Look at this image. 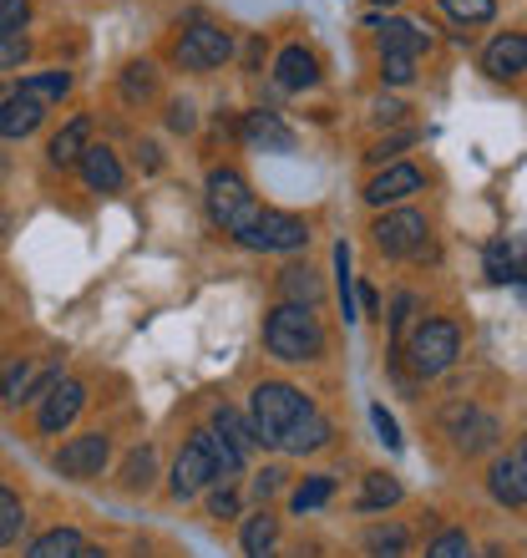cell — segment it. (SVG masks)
<instances>
[{
	"instance_id": "cell-15",
	"label": "cell",
	"mask_w": 527,
	"mask_h": 558,
	"mask_svg": "<svg viewBox=\"0 0 527 558\" xmlns=\"http://www.w3.org/2000/svg\"><path fill=\"white\" fill-rule=\"evenodd\" d=\"M410 193H421V173H416L410 162H391L385 173L370 178L366 198L370 204H401V198H410Z\"/></svg>"
},
{
	"instance_id": "cell-43",
	"label": "cell",
	"mask_w": 527,
	"mask_h": 558,
	"mask_svg": "<svg viewBox=\"0 0 527 558\" xmlns=\"http://www.w3.org/2000/svg\"><path fill=\"white\" fill-rule=\"evenodd\" d=\"M370 422H376V432H381V441H385V447H391V452H395V447H401V426H395V416L385 412V407H370Z\"/></svg>"
},
{
	"instance_id": "cell-8",
	"label": "cell",
	"mask_w": 527,
	"mask_h": 558,
	"mask_svg": "<svg viewBox=\"0 0 527 558\" xmlns=\"http://www.w3.org/2000/svg\"><path fill=\"white\" fill-rule=\"evenodd\" d=\"M208 483H219V468H213L204 437L193 432V441L177 452V462H173V498H198Z\"/></svg>"
},
{
	"instance_id": "cell-47",
	"label": "cell",
	"mask_w": 527,
	"mask_h": 558,
	"mask_svg": "<svg viewBox=\"0 0 527 558\" xmlns=\"http://www.w3.org/2000/svg\"><path fill=\"white\" fill-rule=\"evenodd\" d=\"M513 279L517 284H527V250L523 244H513Z\"/></svg>"
},
{
	"instance_id": "cell-26",
	"label": "cell",
	"mask_w": 527,
	"mask_h": 558,
	"mask_svg": "<svg viewBox=\"0 0 527 558\" xmlns=\"http://www.w3.org/2000/svg\"><path fill=\"white\" fill-rule=\"evenodd\" d=\"M366 554L370 558H406V529L401 523H381L366 533Z\"/></svg>"
},
{
	"instance_id": "cell-1",
	"label": "cell",
	"mask_w": 527,
	"mask_h": 558,
	"mask_svg": "<svg viewBox=\"0 0 527 558\" xmlns=\"http://www.w3.org/2000/svg\"><path fill=\"white\" fill-rule=\"evenodd\" d=\"M264 345L279 361H315L324 351V330L309 305H274L264 320Z\"/></svg>"
},
{
	"instance_id": "cell-23",
	"label": "cell",
	"mask_w": 527,
	"mask_h": 558,
	"mask_svg": "<svg viewBox=\"0 0 527 558\" xmlns=\"http://www.w3.org/2000/svg\"><path fill=\"white\" fill-rule=\"evenodd\" d=\"M274 538H279V518L269 508L244 523V554L249 558H274Z\"/></svg>"
},
{
	"instance_id": "cell-13",
	"label": "cell",
	"mask_w": 527,
	"mask_h": 558,
	"mask_svg": "<svg viewBox=\"0 0 527 558\" xmlns=\"http://www.w3.org/2000/svg\"><path fill=\"white\" fill-rule=\"evenodd\" d=\"M238 137H244L254 153H294V133L274 118V112H249L244 128H238Z\"/></svg>"
},
{
	"instance_id": "cell-40",
	"label": "cell",
	"mask_w": 527,
	"mask_h": 558,
	"mask_svg": "<svg viewBox=\"0 0 527 558\" xmlns=\"http://www.w3.org/2000/svg\"><path fill=\"white\" fill-rule=\"evenodd\" d=\"M381 76L391 87H406L410 76H416V57H381Z\"/></svg>"
},
{
	"instance_id": "cell-32",
	"label": "cell",
	"mask_w": 527,
	"mask_h": 558,
	"mask_svg": "<svg viewBox=\"0 0 527 558\" xmlns=\"http://www.w3.org/2000/svg\"><path fill=\"white\" fill-rule=\"evenodd\" d=\"M21 523H26V513H21V498H15L11 487H0V548L21 538Z\"/></svg>"
},
{
	"instance_id": "cell-36",
	"label": "cell",
	"mask_w": 527,
	"mask_h": 558,
	"mask_svg": "<svg viewBox=\"0 0 527 558\" xmlns=\"http://www.w3.org/2000/svg\"><path fill=\"white\" fill-rule=\"evenodd\" d=\"M335 269H340V310H345V320H355V294H351V244H335Z\"/></svg>"
},
{
	"instance_id": "cell-11",
	"label": "cell",
	"mask_w": 527,
	"mask_h": 558,
	"mask_svg": "<svg viewBox=\"0 0 527 558\" xmlns=\"http://www.w3.org/2000/svg\"><path fill=\"white\" fill-rule=\"evenodd\" d=\"M82 407H87V386L72 381V376H61L41 401V432H66V426L82 416Z\"/></svg>"
},
{
	"instance_id": "cell-49",
	"label": "cell",
	"mask_w": 527,
	"mask_h": 558,
	"mask_svg": "<svg viewBox=\"0 0 527 558\" xmlns=\"http://www.w3.org/2000/svg\"><path fill=\"white\" fill-rule=\"evenodd\" d=\"M82 558H107V554H102V548H82Z\"/></svg>"
},
{
	"instance_id": "cell-22",
	"label": "cell",
	"mask_w": 527,
	"mask_h": 558,
	"mask_svg": "<svg viewBox=\"0 0 527 558\" xmlns=\"http://www.w3.org/2000/svg\"><path fill=\"white\" fill-rule=\"evenodd\" d=\"M87 137H91V122H87V118H72L57 137H51V147H46V158L57 162V168H72V162H82V153L91 147Z\"/></svg>"
},
{
	"instance_id": "cell-27",
	"label": "cell",
	"mask_w": 527,
	"mask_h": 558,
	"mask_svg": "<svg viewBox=\"0 0 527 558\" xmlns=\"http://www.w3.org/2000/svg\"><path fill=\"white\" fill-rule=\"evenodd\" d=\"M213 432H219L223 441H234L238 452H249V447H259V437H254V426L244 422L238 412H229V407H219V412H213Z\"/></svg>"
},
{
	"instance_id": "cell-12",
	"label": "cell",
	"mask_w": 527,
	"mask_h": 558,
	"mask_svg": "<svg viewBox=\"0 0 527 558\" xmlns=\"http://www.w3.org/2000/svg\"><path fill=\"white\" fill-rule=\"evenodd\" d=\"M446 426L456 432V447H462V452H482V447L498 441V422L487 412H477V407H452V412H446Z\"/></svg>"
},
{
	"instance_id": "cell-38",
	"label": "cell",
	"mask_w": 527,
	"mask_h": 558,
	"mask_svg": "<svg viewBox=\"0 0 527 558\" xmlns=\"http://www.w3.org/2000/svg\"><path fill=\"white\" fill-rule=\"evenodd\" d=\"M487 275L498 279V284H507L513 279V244H487Z\"/></svg>"
},
{
	"instance_id": "cell-46",
	"label": "cell",
	"mask_w": 527,
	"mask_h": 558,
	"mask_svg": "<svg viewBox=\"0 0 527 558\" xmlns=\"http://www.w3.org/2000/svg\"><path fill=\"white\" fill-rule=\"evenodd\" d=\"M208 513H213V518H234V513H238V493H234V487H223V493H213V502H208Z\"/></svg>"
},
{
	"instance_id": "cell-3",
	"label": "cell",
	"mask_w": 527,
	"mask_h": 558,
	"mask_svg": "<svg viewBox=\"0 0 527 558\" xmlns=\"http://www.w3.org/2000/svg\"><path fill=\"white\" fill-rule=\"evenodd\" d=\"M208 208H213V219H219L234 239L259 219V204H254L249 183H244L234 168H213V173H208Z\"/></svg>"
},
{
	"instance_id": "cell-48",
	"label": "cell",
	"mask_w": 527,
	"mask_h": 558,
	"mask_svg": "<svg viewBox=\"0 0 527 558\" xmlns=\"http://www.w3.org/2000/svg\"><path fill=\"white\" fill-rule=\"evenodd\" d=\"M360 305H366V315H376V310H381V294H376V290H360Z\"/></svg>"
},
{
	"instance_id": "cell-37",
	"label": "cell",
	"mask_w": 527,
	"mask_h": 558,
	"mask_svg": "<svg viewBox=\"0 0 527 558\" xmlns=\"http://www.w3.org/2000/svg\"><path fill=\"white\" fill-rule=\"evenodd\" d=\"M426 558H471V544H467V533H456V529H446L437 538V544L426 548Z\"/></svg>"
},
{
	"instance_id": "cell-4",
	"label": "cell",
	"mask_w": 527,
	"mask_h": 558,
	"mask_svg": "<svg viewBox=\"0 0 527 558\" xmlns=\"http://www.w3.org/2000/svg\"><path fill=\"white\" fill-rule=\"evenodd\" d=\"M462 351V336H456L452 320H426L416 336L406 340V355H410V371L416 376H441V371L456 361Z\"/></svg>"
},
{
	"instance_id": "cell-9",
	"label": "cell",
	"mask_w": 527,
	"mask_h": 558,
	"mask_svg": "<svg viewBox=\"0 0 527 558\" xmlns=\"http://www.w3.org/2000/svg\"><path fill=\"white\" fill-rule=\"evenodd\" d=\"M370 234H376V244H381L385 254H395V259H401V254H421L426 219L416 214V208H395V214H385V219L376 223Z\"/></svg>"
},
{
	"instance_id": "cell-41",
	"label": "cell",
	"mask_w": 527,
	"mask_h": 558,
	"mask_svg": "<svg viewBox=\"0 0 527 558\" xmlns=\"http://www.w3.org/2000/svg\"><path fill=\"white\" fill-rule=\"evenodd\" d=\"M410 315H416V294L401 290V294H395V305H391V340L406 336V320H410Z\"/></svg>"
},
{
	"instance_id": "cell-21",
	"label": "cell",
	"mask_w": 527,
	"mask_h": 558,
	"mask_svg": "<svg viewBox=\"0 0 527 558\" xmlns=\"http://www.w3.org/2000/svg\"><path fill=\"white\" fill-rule=\"evenodd\" d=\"M324 441H330V422H324L320 412H305L299 422L279 437V452H294V457H305V452H320Z\"/></svg>"
},
{
	"instance_id": "cell-24",
	"label": "cell",
	"mask_w": 527,
	"mask_h": 558,
	"mask_svg": "<svg viewBox=\"0 0 527 558\" xmlns=\"http://www.w3.org/2000/svg\"><path fill=\"white\" fill-rule=\"evenodd\" d=\"M26 558H82V533L76 529H51L26 548Z\"/></svg>"
},
{
	"instance_id": "cell-31",
	"label": "cell",
	"mask_w": 527,
	"mask_h": 558,
	"mask_svg": "<svg viewBox=\"0 0 527 558\" xmlns=\"http://www.w3.org/2000/svg\"><path fill=\"white\" fill-rule=\"evenodd\" d=\"M441 5H446V15L462 21V26H482V21L498 15V0H441Z\"/></svg>"
},
{
	"instance_id": "cell-51",
	"label": "cell",
	"mask_w": 527,
	"mask_h": 558,
	"mask_svg": "<svg viewBox=\"0 0 527 558\" xmlns=\"http://www.w3.org/2000/svg\"><path fill=\"white\" fill-rule=\"evenodd\" d=\"M376 5H401V0H376Z\"/></svg>"
},
{
	"instance_id": "cell-34",
	"label": "cell",
	"mask_w": 527,
	"mask_h": 558,
	"mask_svg": "<svg viewBox=\"0 0 527 558\" xmlns=\"http://www.w3.org/2000/svg\"><path fill=\"white\" fill-rule=\"evenodd\" d=\"M122 483H127V493H143V487L152 483V447H137V452L127 457V472H122Z\"/></svg>"
},
{
	"instance_id": "cell-6",
	"label": "cell",
	"mask_w": 527,
	"mask_h": 558,
	"mask_svg": "<svg viewBox=\"0 0 527 558\" xmlns=\"http://www.w3.org/2000/svg\"><path fill=\"white\" fill-rule=\"evenodd\" d=\"M173 57H177V66H188V72H213V66H223V61L234 57V36L219 26H188L177 36Z\"/></svg>"
},
{
	"instance_id": "cell-42",
	"label": "cell",
	"mask_w": 527,
	"mask_h": 558,
	"mask_svg": "<svg viewBox=\"0 0 527 558\" xmlns=\"http://www.w3.org/2000/svg\"><path fill=\"white\" fill-rule=\"evenodd\" d=\"M30 15V0H0V31H21Z\"/></svg>"
},
{
	"instance_id": "cell-20",
	"label": "cell",
	"mask_w": 527,
	"mask_h": 558,
	"mask_svg": "<svg viewBox=\"0 0 527 558\" xmlns=\"http://www.w3.org/2000/svg\"><path fill=\"white\" fill-rule=\"evenodd\" d=\"M82 178H87V189L97 193H118L122 189V162L112 147H87L82 153Z\"/></svg>"
},
{
	"instance_id": "cell-25",
	"label": "cell",
	"mask_w": 527,
	"mask_h": 558,
	"mask_svg": "<svg viewBox=\"0 0 527 558\" xmlns=\"http://www.w3.org/2000/svg\"><path fill=\"white\" fill-rule=\"evenodd\" d=\"M279 294H284V305H309L315 310V300H320V279L309 275V269H284L279 275Z\"/></svg>"
},
{
	"instance_id": "cell-53",
	"label": "cell",
	"mask_w": 527,
	"mask_h": 558,
	"mask_svg": "<svg viewBox=\"0 0 527 558\" xmlns=\"http://www.w3.org/2000/svg\"><path fill=\"white\" fill-rule=\"evenodd\" d=\"M523 452H527V437H523Z\"/></svg>"
},
{
	"instance_id": "cell-2",
	"label": "cell",
	"mask_w": 527,
	"mask_h": 558,
	"mask_svg": "<svg viewBox=\"0 0 527 558\" xmlns=\"http://www.w3.org/2000/svg\"><path fill=\"white\" fill-rule=\"evenodd\" d=\"M305 412H315L305 401V391H294L284 381H264V386H254V397H249V426H254V437H259V447H279V437Z\"/></svg>"
},
{
	"instance_id": "cell-28",
	"label": "cell",
	"mask_w": 527,
	"mask_h": 558,
	"mask_svg": "<svg viewBox=\"0 0 527 558\" xmlns=\"http://www.w3.org/2000/svg\"><path fill=\"white\" fill-rule=\"evenodd\" d=\"M66 92H72V76L66 72H36L21 82V97H36V102H57Z\"/></svg>"
},
{
	"instance_id": "cell-30",
	"label": "cell",
	"mask_w": 527,
	"mask_h": 558,
	"mask_svg": "<svg viewBox=\"0 0 527 558\" xmlns=\"http://www.w3.org/2000/svg\"><path fill=\"white\" fill-rule=\"evenodd\" d=\"M330 493H335V477H305V483L294 487V513H309V508H320V502H330Z\"/></svg>"
},
{
	"instance_id": "cell-50",
	"label": "cell",
	"mask_w": 527,
	"mask_h": 558,
	"mask_svg": "<svg viewBox=\"0 0 527 558\" xmlns=\"http://www.w3.org/2000/svg\"><path fill=\"white\" fill-rule=\"evenodd\" d=\"M0 178H5V153H0Z\"/></svg>"
},
{
	"instance_id": "cell-7",
	"label": "cell",
	"mask_w": 527,
	"mask_h": 558,
	"mask_svg": "<svg viewBox=\"0 0 527 558\" xmlns=\"http://www.w3.org/2000/svg\"><path fill=\"white\" fill-rule=\"evenodd\" d=\"M107 457H112V441L102 432H87V437H72L66 447L57 452V472L61 477H76V483H87V477H102Z\"/></svg>"
},
{
	"instance_id": "cell-29",
	"label": "cell",
	"mask_w": 527,
	"mask_h": 558,
	"mask_svg": "<svg viewBox=\"0 0 527 558\" xmlns=\"http://www.w3.org/2000/svg\"><path fill=\"white\" fill-rule=\"evenodd\" d=\"M198 437H204V447H208V457H213V468H219V477L229 483V477H234V472L244 468V452H238L234 441H223L219 432H198Z\"/></svg>"
},
{
	"instance_id": "cell-52",
	"label": "cell",
	"mask_w": 527,
	"mask_h": 558,
	"mask_svg": "<svg viewBox=\"0 0 527 558\" xmlns=\"http://www.w3.org/2000/svg\"><path fill=\"white\" fill-rule=\"evenodd\" d=\"M5 97H11V92H0V102H5Z\"/></svg>"
},
{
	"instance_id": "cell-33",
	"label": "cell",
	"mask_w": 527,
	"mask_h": 558,
	"mask_svg": "<svg viewBox=\"0 0 527 558\" xmlns=\"http://www.w3.org/2000/svg\"><path fill=\"white\" fill-rule=\"evenodd\" d=\"M391 502H401V483L395 477H385V472H376V477H366V498H360V508H391Z\"/></svg>"
},
{
	"instance_id": "cell-5",
	"label": "cell",
	"mask_w": 527,
	"mask_h": 558,
	"mask_svg": "<svg viewBox=\"0 0 527 558\" xmlns=\"http://www.w3.org/2000/svg\"><path fill=\"white\" fill-rule=\"evenodd\" d=\"M238 244L249 250H269V254H290V250H305L309 244V229L299 214H279V208H259V219L238 234Z\"/></svg>"
},
{
	"instance_id": "cell-45",
	"label": "cell",
	"mask_w": 527,
	"mask_h": 558,
	"mask_svg": "<svg viewBox=\"0 0 527 558\" xmlns=\"http://www.w3.org/2000/svg\"><path fill=\"white\" fill-rule=\"evenodd\" d=\"M279 483H284V472H279V468H264L259 472V477H254V498H274V493H279Z\"/></svg>"
},
{
	"instance_id": "cell-19",
	"label": "cell",
	"mask_w": 527,
	"mask_h": 558,
	"mask_svg": "<svg viewBox=\"0 0 527 558\" xmlns=\"http://www.w3.org/2000/svg\"><path fill=\"white\" fill-rule=\"evenodd\" d=\"M41 118H46V102L11 92V97L0 102V137H26V133H36V128H41Z\"/></svg>"
},
{
	"instance_id": "cell-39",
	"label": "cell",
	"mask_w": 527,
	"mask_h": 558,
	"mask_svg": "<svg viewBox=\"0 0 527 558\" xmlns=\"http://www.w3.org/2000/svg\"><path fill=\"white\" fill-rule=\"evenodd\" d=\"M152 82H158V76H152V66H147V61H137V66H127V76H122V92L137 102V97H147V92H152Z\"/></svg>"
},
{
	"instance_id": "cell-18",
	"label": "cell",
	"mask_w": 527,
	"mask_h": 558,
	"mask_svg": "<svg viewBox=\"0 0 527 558\" xmlns=\"http://www.w3.org/2000/svg\"><path fill=\"white\" fill-rule=\"evenodd\" d=\"M492 498L507 502V508H523L527 502V452L498 457V468H492Z\"/></svg>"
},
{
	"instance_id": "cell-14",
	"label": "cell",
	"mask_w": 527,
	"mask_h": 558,
	"mask_svg": "<svg viewBox=\"0 0 527 558\" xmlns=\"http://www.w3.org/2000/svg\"><path fill=\"white\" fill-rule=\"evenodd\" d=\"M274 82L284 92H305L320 82V61H315V51H305V46H284L274 61Z\"/></svg>"
},
{
	"instance_id": "cell-35",
	"label": "cell",
	"mask_w": 527,
	"mask_h": 558,
	"mask_svg": "<svg viewBox=\"0 0 527 558\" xmlns=\"http://www.w3.org/2000/svg\"><path fill=\"white\" fill-rule=\"evenodd\" d=\"M26 57H30V41H26V36H21V31H0V72L21 66Z\"/></svg>"
},
{
	"instance_id": "cell-16",
	"label": "cell",
	"mask_w": 527,
	"mask_h": 558,
	"mask_svg": "<svg viewBox=\"0 0 527 558\" xmlns=\"http://www.w3.org/2000/svg\"><path fill=\"white\" fill-rule=\"evenodd\" d=\"M482 66H487V76H498V82H507V76H523L527 72V36H517V31L498 36V41L487 46Z\"/></svg>"
},
{
	"instance_id": "cell-44",
	"label": "cell",
	"mask_w": 527,
	"mask_h": 558,
	"mask_svg": "<svg viewBox=\"0 0 527 558\" xmlns=\"http://www.w3.org/2000/svg\"><path fill=\"white\" fill-rule=\"evenodd\" d=\"M168 128H173V133H193V128H198L193 102H173V107H168Z\"/></svg>"
},
{
	"instance_id": "cell-17",
	"label": "cell",
	"mask_w": 527,
	"mask_h": 558,
	"mask_svg": "<svg viewBox=\"0 0 527 558\" xmlns=\"http://www.w3.org/2000/svg\"><path fill=\"white\" fill-rule=\"evenodd\" d=\"M426 46H431V26L421 21H385L381 26V57H421Z\"/></svg>"
},
{
	"instance_id": "cell-10",
	"label": "cell",
	"mask_w": 527,
	"mask_h": 558,
	"mask_svg": "<svg viewBox=\"0 0 527 558\" xmlns=\"http://www.w3.org/2000/svg\"><path fill=\"white\" fill-rule=\"evenodd\" d=\"M57 366H30L26 355L0 371V397L5 401H46V391L57 386Z\"/></svg>"
}]
</instances>
